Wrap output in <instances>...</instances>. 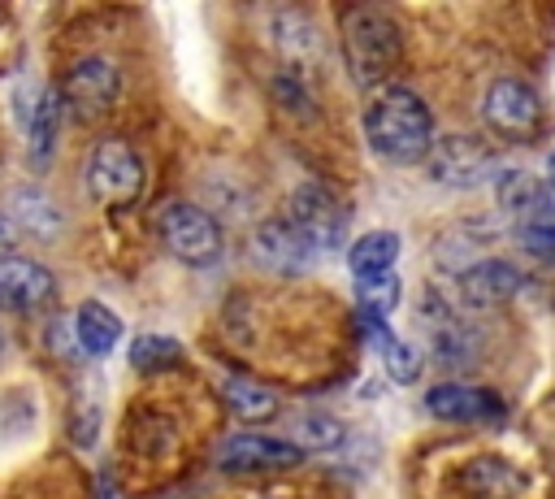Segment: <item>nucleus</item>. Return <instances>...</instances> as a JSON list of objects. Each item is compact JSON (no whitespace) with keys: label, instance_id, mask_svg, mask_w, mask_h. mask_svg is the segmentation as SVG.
Segmentation results:
<instances>
[{"label":"nucleus","instance_id":"2eb2a0df","mask_svg":"<svg viewBox=\"0 0 555 499\" xmlns=\"http://www.w3.org/2000/svg\"><path fill=\"white\" fill-rule=\"evenodd\" d=\"M494 195H499L503 213H512V217H520V221H529V217L555 208V204L546 200V187H542L533 174H525V169L499 174V178H494Z\"/></svg>","mask_w":555,"mask_h":499},{"label":"nucleus","instance_id":"423d86ee","mask_svg":"<svg viewBox=\"0 0 555 499\" xmlns=\"http://www.w3.org/2000/svg\"><path fill=\"white\" fill-rule=\"evenodd\" d=\"M481 113H486V126H490L499 139H512V143L533 139L538 126H542L538 91L525 87L520 78H499V82H490V91H486V100H481Z\"/></svg>","mask_w":555,"mask_h":499},{"label":"nucleus","instance_id":"9d476101","mask_svg":"<svg viewBox=\"0 0 555 499\" xmlns=\"http://www.w3.org/2000/svg\"><path fill=\"white\" fill-rule=\"evenodd\" d=\"M304 451L286 438H269V434H230L221 443L217 464L230 473H256V469H291L299 464Z\"/></svg>","mask_w":555,"mask_h":499},{"label":"nucleus","instance_id":"6e6552de","mask_svg":"<svg viewBox=\"0 0 555 499\" xmlns=\"http://www.w3.org/2000/svg\"><path fill=\"white\" fill-rule=\"evenodd\" d=\"M117 87H121V78H117V69H113V61L87 56V61H78V65L65 74L61 100H65L78 117H100V113H108V104L117 100Z\"/></svg>","mask_w":555,"mask_h":499},{"label":"nucleus","instance_id":"aec40b11","mask_svg":"<svg viewBox=\"0 0 555 499\" xmlns=\"http://www.w3.org/2000/svg\"><path fill=\"white\" fill-rule=\"evenodd\" d=\"M273 43L282 48V56L286 61H295V69L317 52V26L308 22V13H299V9H282L278 17H273Z\"/></svg>","mask_w":555,"mask_h":499},{"label":"nucleus","instance_id":"a878e982","mask_svg":"<svg viewBox=\"0 0 555 499\" xmlns=\"http://www.w3.org/2000/svg\"><path fill=\"white\" fill-rule=\"evenodd\" d=\"M516 234H520V247H525L529 256H538V260H555V208H546V213L520 221Z\"/></svg>","mask_w":555,"mask_h":499},{"label":"nucleus","instance_id":"dca6fc26","mask_svg":"<svg viewBox=\"0 0 555 499\" xmlns=\"http://www.w3.org/2000/svg\"><path fill=\"white\" fill-rule=\"evenodd\" d=\"M399 234L395 230H369L364 239H356L351 243V252H347V265H351V273H356V282L360 278H377V273H390L395 269V260H399Z\"/></svg>","mask_w":555,"mask_h":499},{"label":"nucleus","instance_id":"4468645a","mask_svg":"<svg viewBox=\"0 0 555 499\" xmlns=\"http://www.w3.org/2000/svg\"><path fill=\"white\" fill-rule=\"evenodd\" d=\"M460 482H464V490L473 499H520L525 495V473L512 460H499V456L468 460Z\"/></svg>","mask_w":555,"mask_h":499},{"label":"nucleus","instance_id":"5701e85b","mask_svg":"<svg viewBox=\"0 0 555 499\" xmlns=\"http://www.w3.org/2000/svg\"><path fill=\"white\" fill-rule=\"evenodd\" d=\"M343 438H347V430L325 412H308L291 425V443L299 451H334V447H343Z\"/></svg>","mask_w":555,"mask_h":499},{"label":"nucleus","instance_id":"b1692460","mask_svg":"<svg viewBox=\"0 0 555 499\" xmlns=\"http://www.w3.org/2000/svg\"><path fill=\"white\" fill-rule=\"evenodd\" d=\"M178 360H182V343L169 334H139L130 343V364L139 373H160V369H173Z\"/></svg>","mask_w":555,"mask_h":499},{"label":"nucleus","instance_id":"412c9836","mask_svg":"<svg viewBox=\"0 0 555 499\" xmlns=\"http://www.w3.org/2000/svg\"><path fill=\"white\" fill-rule=\"evenodd\" d=\"M13 221L26 226V230L39 234V239H48V234L61 230V213H56V204H52L43 191H30V187L13 191Z\"/></svg>","mask_w":555,"mask_h":499},{"label":"nucleus","instance_id":"1a4fd4ad","mask_svg":"<svg viewBox=\"0 0 555 499\" xmlns=\"http://www.w3.org/2000/svg\"><path fill=\"white\" fill-rule=\"evenodd\" d=\"M52 295H56L52 269H43L39 260H26V256H4L0 260V308L30 312V308L52 304Z\"/></svg>","mask_w":555,"mask_h":499},{"label":"nucleus","instance_id":"a211bd4d","mask_svg":"<svg viewBox=\"0 0 555 499\" xmlns=\"http://www.w3.org/2000/svg\"><path fill=\"white\" fill-rule=\"evenodd\" d=\"M56 126H61V95H56V91H43V95L35 100L30 121H26V152H30L35 165H48V161H52Z\"/></svg>","mask_w":555,"mask_h":499},{"label":"nucleus","instance_id":"c85d7f7f","mask_svg":"<svg viewBox=\"0 0 555 499\" xmlns=\"http://www.w3.org/2000/svg\"><path fill=\"white\" fill-rule=\"evenodd\" d=\"M0 351H4V330H0Z\"/></svg>","mask_w":555,"mask_h":499},{"label":"nucleus","instance_id":"4be33fe9","mask_svg":"<svg viewBox=\"0 0 555 499\" xmlns=\"http://www.w3.org/2000/svg\"><path fill=\"white\" fill-rule=\"evenodd\" d=\"M399 295H403V286H399V273H395V269H390V273H377V278H360V282H356L360 312H364V317H373V321H386V317L399 308Z\"/></svg>","mask_w":555,"mask_h":499},{"label":"nucleus","instance_id":"f03ea898","mask_svg":"<svg viewBox=\"0 0 555 499\" xmlns=\"http://www.w3.org/2000/svg\"><path fill=\"white\" fill-rule=\"evenodd\" d=\"M343 52H347V65H351L356 82H377L403 56V35L386 13L356 9L343 26Z\"/></svg>","mask_w":555,"mask_h":499},{"label":"nucleus","instance_id":"f257e3e1","mask_svg":"<svg viewBox=\"0 0 555 499\" xmlns=\"http://www.w3.org/2000/svg\"><path fill=\"white\" fill-rule=\"evenodd\" d=\"M364 139L382 161L412 165V161L429 156V148H434V117H429V108L416 91L395 87V91H386L369 104Z\"/></svg>","mask_w":555,"mask_h":499},{"label":"nucleus","instance_id":"f8f14e48","mask_svg":"<svg viewBox=\"0 0 555 499\" xmlns=\"http://www.w3.org/2000/svg\"><path fill=\"white\" fill-rule=\"evenodd\" d=\"M256 256H260L269 269H278V273H299V269H308L321 252L304 239V230H299L291 217H273V221H264V226L256 230Z\"/></svg>","mask_w":555,"mask_h":499},{"label":"nucleus","instance_id":"ddd939ff","mask_svg":"<svg viewBox=\"0 0 555 499\" xmlns=\"http://www.w3.org/2000/svg\"><path fill=\"white\" fill-rule=\"evenodd\" d=\"M520 291V269L503 256H490V260H477L460 273V295L477 308H490V304H503Z\"/></svg>","mask_w":555,"mask_h":499},{"label":"nucleus","instance_id":"20e7f679","mask_svg":"<svg viewBox=\"0 0 555 499\" xmlns=\"http://www.w3.org/2000/svg\"><path fill=\"white\" fill-rule=\"evenodd\" d=\"M87 187L100 204L121 208L143 191V161L126 139H100L87 161Z\"/></svg>","mask_w":555,"mask_h":499},{"label":"nucleus","instance_id":"0eeeda50","mask_svg":"<svg viewBox=\"0 0 555 499\" xmlns=\"http://www.w3.org/2000/svg\"><path fill=\"white\" fill-rule=\"evenodd\" d=\"M286 217L304 230V239H308L317 252H334V247L347 239V208H343V200H338L330 187H321V182L295 187Z\"/></svg>","mask_w":555,"mask_h":499},{"label":"nucleus","instance_id":"39448f33","mask_svg":"<svg viewBox=\"0 0 555 499\" xmlns=\"http://www.w3.org/2000/svg\"><path fill=\"white\" fill-rule=\"evenodd\" d=\"M425 165H429V178L442 182V187H481L499 174V156L473 135L434 139Z\"/></svg>","mask_w":555,"mask_h":499},{"label":"nucleus","instance_id":"6ab92c4d","mask_svg":"<svg viewBox=\"0 0 555 499\" xmlns=\"http://www.w3.org/2000/svg\"><path fill=\"white\" fill-rule=\"evenodd\" d=\"M221 399H225V408H230L234 417H243V421H269V417L278 412V395H273L269 386L251 382V378H225V382H221Z\"/></svg>","mask_w":555,"mask_h":499},{"label":"nucleus","instance_id":"393cba45","mask_svg":"<svg viewBox=\"0 0 555 499\" xmlns=\"http://www.w3.org/2000/svg\"><path fill=\"white\" fill-rule=\"evenodd\" d=\"M382 364H386L390 382H399V386H408V382H416V378H421V351H416L412 343L395 338V334H386V338H382Z\"/></svg>","mask_w":555,"mask_h":499},{"label":"nucleus","instance_id":"cd10ccee","mask_svg":"<svg viewBox=\"0 0 555 499\" xmlns=\"http://www.w3.org/2000/svg\"><path fill=\"white\" fill-rule=\"evenodd\" d=\"M546 174H551V187H555V152H551V161H546Z\"/></svg>","mask_w":555,"mask_h":499},{"label":"nucleus","instance_id":"f3484780","mask_svg":"<svg viewBox=\"0 0 555 499\" xmlns=\"http://www.w3.org/2000/svg\"><path fill=\"white\" fill-rule=\"evenodd\" d=\"M74 334H78V343H82L87 356H108L117 347V338H121V321H117V312H108L104 304L91 299V304L78 308Z\"/></svg>","mask_w":555,"mask_h":499},{"label":"nucleus","instance_id":"9b49d317","mask_svg":"<svg viewBox=\"0 0 555 499\" xmlns=\"http://www.w3.org/2000/svg\"><path fill=\"white\" fill-rule=\"evenodd\" d=\"M425 412H434L438 421H460V425H481V421H499L503 417V399L481 391V386H464V382H447L434 386L425 395Z\"/></svg>","mask_w":555,"mask_h":499},{"label":"nucleus","instance_id":"7ed1b4c3","mask_svg":"<svg viewBox=\"0 0 555 499\" xmlns=\"http://www.w3.org/2000/svg\"><path fill=\"white\" fill-rule=\"evenodd\" d=\"M160 243L182 265H212L221 256V226L195 204H165L156 217Z\"/></svg>","mask_w":555,"mask_h":499},{"label":"nucleus","instance_id":"bb28decb","mask_svg":"<svg viewBox=\"0 0 555 499\" xmlns=\"http://www.w3.org/2000/svg\"><path fill=\"white\" fill-rule=\"evenodd\" d=\"M13 243H17V221L0 213V260L9 256V247H13Z\"/></svg>","mask_w":555,"mask_h":499}]
</instances>
